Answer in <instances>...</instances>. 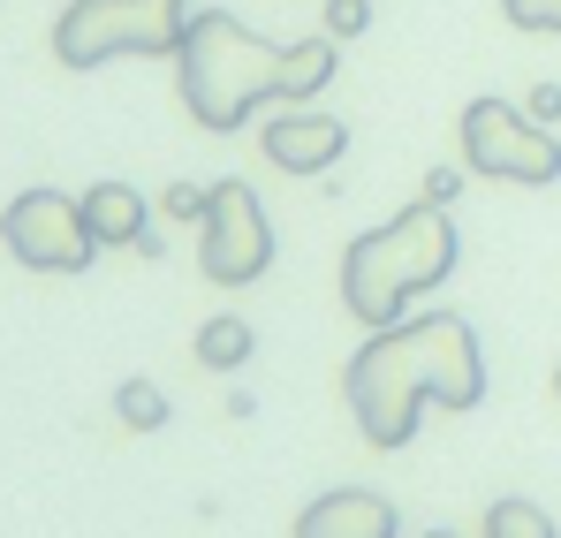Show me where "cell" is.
<instances>
[{"label":"cell","instance_id":"cell-11","mask_svg":"<svg viewBox=\"0 0 561 538\" xmlns=\"http://www.w3.org/2000/svg\"><path fill=\"white\" fill-rule=\"evenodd\" d=\"M251 350H259V334H251V319H236V311H220V319L197 327V364H205V371H243Z\"/></svg>","mask_w":561,"mask_h":538},{"label":"cell","instance_id":"cell-2","mask_svg":"<svg viewBox=\"0 0 561 538\" xmlns=\"http://www.w3.org/2000/svg\"><path fill=\"white\" fill-rule=\"evenodd\" d=\"M334 46H342V38L274 46V38H259L243 15L205 8V15H190L183 46H175V84H183V106H190L197 129L236 137V129H243L259 106H274V99L311 106L319 91L334 84V69H342Z\"/></svg>","mask_w":561,"mask_h":538},{"label":"cell","instance_id":"cell-19","mask_svg":"<svg viewBox=\"0 0 561 538\" xmlns=\"http://www.w3.org/2000/svg\"><path fill=\"white\" fill-rule=\"evenodd\" d=\"M425 538H456V531H425Z\"/></svg>","mask_w":561,"mask_h":538},{"label":"cell","instance_id":"cell-13","mask_svg":"<svg viewBox=\"0 0 561 538\" xmlns=\"http://www.w3.org/2000/svg\"><path fill=\"white\" fill-rule=\"evenodd\" d=\"M485 538H554V516L539 501H493L485 508Z\"/></svg>","mask_w":561,"mask_h":538},{"label":"cell","instance_id":"cell-5","mask_svg":"<svg viewBox=\"0 0 561 538\" xmlns=\"http://www.w3.org/2000/svg\"><path fill=\"white\" fill-rule=\"evenodd\" d=\"M463 168L493 182H531L547 190L561 182V137L547 122H531L524 106L508 99H470L463 106Z\"/></svg>","mask_w":561,"mask_h":538},{"label":"cell","instance_id":"cell-1","mask_svg":"<svg viewBox=\"0 0 561 538\" xmlns=\"http://www.w3.org/2000/svg\"><path fill=\"white\" fill-rule=\"evenodd\" d=\"M350 417L373 448H410L425 410H478L485 402V350L463 311L402 319L365 334V350L342 371Z\"/></svg>","mask_w":561,"mask_h":538},{"label":"cell","instance_id":"cell-8","mask_svg":"<svg viewBox=\"0 0 561 538\" xmlns=\"http://www.w3.org/2000/svg\"><path fill=\"white\" fill-rule=\"evenodd\" d=\"M259 152L274 160L280 175H327L342 152H350V122L319 114V106H288L259 129Z\"/></svg>","mask_w":561,"mask_h":538},{"label":"cell","instance_id":"cell-14","mask_svg":"<svg viewBox=\"0 0 561 538\" xmlns=\"http://www.w3.org/2000/svg\"><path fill=\"white\" fill-rule=\"evenodd\" d=\"M501 15H508L516 31H554L561 38V0H501Z\"/></svg>","mask_w":561,"mask_h":538},{"label":"cell","instance_id":"cell-18","mask_svg":"<svg viewBox=\"0 0 561 538\" xmlns=\"http://www.w3.org/2000/svg\"><path fill=\"white\" fill-rule=\"evenodd\" d=\"M425 197H433V205H456V197H463V168H433V175H425Z\"/></svg>","mask_w":561,"mask_h":538},{"label":"cell","instance_id":"cell-20","mask_svg":"<svg viewBox=\"0 0 561 538\" xmlns=\"http://www.w3.org/2000/svg\"><path fill=\"white\" fill-rule=\"evenodd\" d=\"M554 394H561V371H554Z\"/></svg>","mask_w":561,"mask_h":538},{"label":"cell","instance_id":"cell-3","mask_svg":"<svg viewBox=\"0 0 561 538\" xmlns=\"http://www.w3.org/2000/svg\"><path fill=\"white\" fill-rule=\"evenodd\" d=\"M456 259H463V243H456L448 205L417 197L410 213H394V220L365 228V236L342 251V304H350V319H365V334L402 327L410 296L440 288V281L456 273Z\"/></svg>","mask_w":561,"mask_h":538},{"label":"cell","instance_id":"cell-10","mask_svg":"<svg viewBox=\"0 0 561 538\" xmlns=\"http://www.w3.org/2000/svg\"><path fill=\"white\" fill-rule=\"evenodd\" d=\"M84 228L99 236V251H137L145 236V197L129 182H92L84 190Z\"/></svg>","mask_w":561,"mask_h":538},{"label":"cell","instance_id":"cell-7","mask_svg":"<svg viewBox=\"0 0 561 538\" xmlns=\"http://www.w3.org/2000/svg\"><path fill=\"white\" fill-rule=\"evenodd\" d=\"M0 243H8L15 266H31V273H84L99 251V236L84 228V197H69V190H23V197H8Z\"/></svg>","mask_w":561,"mask_h":538},{"label":"cell","instance_id":"cell-15","mask_svg":"<svg viewBox=\"0 0 561 538\" xmlns=\"http://www.w3.org/2000/svg\"><path fill=\"white\" fill-rule=\"evenodd\" d=\"M373 31V0H327V38H365Z\"/></svg>","mask_w":561,"mask_h":538},{"label":"cell","instance_id":"cell-12","mask_svg":"<svg viewBox=\"0 0 561 538\" xmlns=\"http://www.w3.org/2000/svg\"><path fill=\"white\" fill-rule=\"evenodd\" d=\"M114 417H122L129 433H160L175 410H168V394H160L152 379H122V394H114Z\"/></svg>","mask_w":561,"mask_h":538},{"label":"cell","instance_id":"cell-6","mask_svg":"<svg viewBox=\"0 0 561 538\" xmlns=\"http://www.w3.org/2000/svg\"><path fill=\"white\" fill-rule=\"evenodd\" d=\"M266 266H274V220H266L259 190L243 175L213 182L205 220H197V273L213 288H251Z\"/></svg>","mask_w":561,"mask_h":538},{"label":"cell","instance_id":"cell-4","mask_svg":"<svg viewBox=\"0 0 561 538\" xmlns=\"http://www.w3.org/2000/svg\"><path fill=\"white\" fill-rule=\"evenodd\" d=\"M190 31V0H69L54 23L61 69H99L122 54H175Z\"/></svg>","mask_w":561,"mask_h":538},{"label":"cell","instance_id":"cell-16","mask_svg":"<svg viewBox=\"0 0 561 538\" xmlns=\"http://www.w3.org/2000/svg\"><path fill=\"white\" fill-rule=\"evenodd\" d=\"M205 197H213V190H197V182H168V190H160V213H168V220H205Z\"/></svg>","mask_w":561,"mask_h":538},{"label":"cell","instance_id":"cell-9","mask_svg":"<svg viewBox=\"0 0 561 538\" xmlns=\"http://www.w3.org/2000/svg\"><path fill=\"white\" fill-rule=\"evenodd\" d=\"M394 531H402V508L387 493H365V485H334L296 516V538H394Z\"/></svg>","mask_w":561,"mask_h":538},{"label":"cell","instance_id":"cell-17","mask_svg":"<svg viewBox=\"0 0 561 538\" xmlns=\"http://www.w3.org/2000/svg\"><path fill=\"white\" fill-rule=\"evenodd\" d=\"M524 114L554 129V122H561V84H531V99H524Z\"/></svg>","mask_w":561,"mask_h":538}]
</instances>
